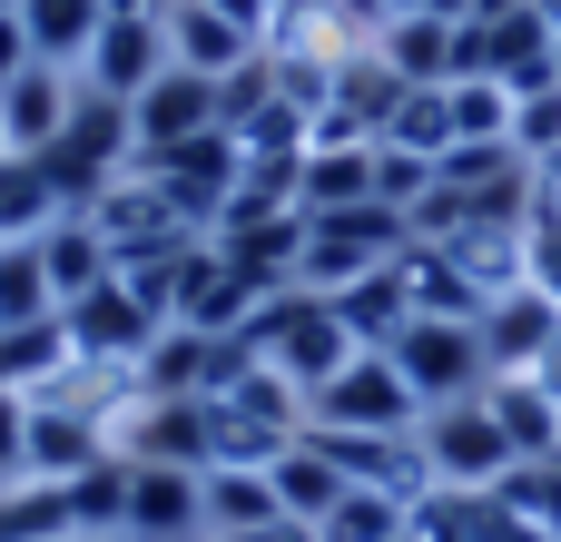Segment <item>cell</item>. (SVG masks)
<instances>
[{"label":"cell","instance_id":"6da1fadb","mask_svg":"<svg viewBox=\"0 0 561 542\" xmlns=\"http://www.w3.org/2000/svg\"><path fill=\"white\" fill-rule=\"evenodd\" d=\"M256 365H276L296 395H316L325 375H345V355H365L355 336H345V316H335V296H316V286H286V296H266L256 316H247V336H237Z\"/></svg>","mask_w":561,"mask_h":542},{"label":"cell","instance_id":"7a4b0ae2","mask_svg":"<svg viewBox=\"0 0 561 542\" xmlns=\"http://www.w3.org/2000/svg\"><path fill=\"white\" fill-rule=\"evenodd\" d=\"M39 168H49L59 207H99V197L138 168V128H128V109L99 99V89H79V99H69V128L39 148Z\"/></svg>","mask_w":561,"mask_h":542},{"label":"cell","instance_id":"3957f363","mask_svg":"<svg viewBox=\"0 0 561 542\" xmlns=\"http://www.w3.org/2000/svg\"><path fill=\"white\" fill-rule=\"evenodd\" d=\"M59 336H69V375L118 385V375H138V355L158 346V316L108 276V286H89V296H69V306H59ZM69 375H59V385H69Z\"/></svg>","mask_w":561,"mask_h":542},{"label":"cell","instance_id":"277c9868","mask_svg":"<svg viewBox=\"0 0 561 542\" xmlns=\"http://www.w3.org/2000/svg\"><path fill=\"white\" fill-rule=\"evenodd\" d=\"M414 444H424V464H434V494H503V474L523 464V454H513V434L493 425V405H483V395L434 405V415L414 425Z\"/></svg>","mask_w":561,"mask_h":542},{"label":"cell","instance_id":"5b68a950","mask_svg":"<svg viewBox=\"0 0 561 542\" xmlns=\"http://www.w3.org/2000/svg\"><path fill=\"white\" fill-rule=\"evenodd\" d=\"M306 425H325V434H414L424 405L394 375V355H345V375H325L306 395Z\"/></svg>","mask_w":561,"mask_h":542},{"label":"cell","instance_id":"8992f818","mask_svg":"<svg viewBox=\"0 0 561 542\" xmlns=\"http://www.w3.org/2000/svg\"><path fill=\"white\" fill-rule=\"evenodd\" d=\"M394 375L414 385V405H424V415H434V405H463V395H483V385H493L483 336H473V326H454V316H414V326H404V346H394Z\"/></svg>","mask_w":561,"mask_h":542},{"label":"cell","instance_id":"52a82bcc","mask_svg":"<svg viewBox=\"0 0 561 542\" xmlns=\"http://www.w3.org/2000/svg\"><path fill=\"white\" fill-rule=\"evenodd\" d=\"M266 306V286L207 237V247H187V267H178V286H168V326H187V336H247V316Z\"/></svg>","mask_w":561,"mask_h":542},{"label":"cell","instance_id":"ba28073f","mask_svg":"<svg viewBox=\"0 0 561 542\" xmlns=\"http://www.w3.org/2000/svg\"><path fill=\"white\" fill-rule=\"evenodd\" d=\"M89 464H108V434H99V405L49 385L30 395V484H79Z\"/></svg>","mask_w":561,"mask_h":542},{"label":"cell","instance_id":"9c48e42d","mask_svg":"<svg viewBox=\"0 0 561 542\" xmlns=\"http://www.w3.org/2000/svg\"><path fill=\"white\" fill-rule=\"evenodd\" d=\"M128 542H207V474L187 464H128Z\"/></svg>","mask_w":561,"mask_h":542},{"label":"cell","instance_id":"30bf717a","mask_svg":"<svg viewBox=\"0 0 561 542\" xmlns=\"http://www.w3.org/2000/svg\"><path fill=\"white\" fill-rule=\"evenodd\" d=\"M168 69V20H99V39H89V59H79V89H99V99H138L148 79Z\"/></svg>","mask_w":561,"mask_h":542},{"label":"cell","instance_id":"8fae6325","mask_svg":"<svg viewBox=\"0 0 561 542\" xmlns=\"http://www.w3.org/2000/svg\"><path fill=\"white\" fill-rule=\"evenodd\" d=\"M128 128H138V158L148 148H178V138H207L217 128V79H197V69H158L138 99H128Z\"/></svg>","mask_w":561,"mask_h":542},{"label":"cell","instance_id":"7c38bea8","mask_svg":"<svg viewBox=\"0 0 561 542\" xmlns=\"http://www.w3.org/2000/svg\"><path fill=\"white\" fill-rule=\"evenodd\" d=\"M473 336H483V365H493V375H533L542 346L561 336V306L542 296V286H503V296L473 316Z\"/></svg>","mask_w":561,"mask_h":542},{"label":"cell","instance_id":"4fadbf2b","mask_svg":"<svg viewBox=\"0 0 561 542\" xmlns=\"http://www.w3.org/2000/svg\"><path fill=\"white\" fill-rule=\"evenodd\" d=\"M69 99H79V69H59V59H30V69L0 89V138H10L20 158H39V148L69 128Z\"/></svg>","mask_w":561,"mask_h":542},{"label":"cell","instance_id":"5bb4252c","mask_svg":"<svg viewBox=\"0 0 561 542\" xmlns=\"http://www.w3.org/2000/svg\"><path fill=\"white\" fill-rule=\"evenodd\" d=\"M266 39L247 30V20H227V10H207V0H178L168 10V59L178 69H197V79H227L237 59H256Z\"/></svg>","mask_w":561,"mask_h":542},{"label":"cell","instance_id":"9a60e30c","mask_svg":"<svg viewBox=\"0 0 561 542\" xmlns=\"http://www.w3.org/2000/svg\"><path fill=\"white\" fill-rule=\"evenodd\" d=\"M454 30H463V20H434V10H394V20L375 30V49H385V69H394L404 89H454Z\"/></svg>","mask_w":561,"mask_h":542},{"label":"cell","instance_id":"2e32d148","mask_svg":"<svg viewBox=\"0 0 561 542\" xmlns=\"http://www.w3.org/2000/svg\"><path fill=\"white\" fill-rule=\"evenodd\" d=\"M483 405H493V425L513 434L523 464H552V454H561V395L542 385V375H493Z\"/></svg>","mask_w":561,"mask_h":542},{"label":"cell","instance_id":"e0dca14e","mask_svg":"<svg viewBox=\"0 0 561 542\" xmlns=\"http://www.w3.org/2000/svg\"><path fill=\"white\" fill-rule=\"evenodd\" d=\"M30 247H39V267H49V296H59V306H69V296H89V286H108V276H118V247H108V237H99V227H89V217H79V207H69V217H59V227H39V237H30Z\"/></svg>","mask_w":561,"mask_h":542},{"label":"cell","instance_id":"ac0fdd59","mask_svg":"<svg viewBox=\"0 0 561 542\" xmlns=\"http://www.w3.org/2000/svg\"><path fill=\"white\" fill-rule=\"evenodd\" d=\"M266 484H276V513H296V523H316V533H325V513H335V504L355 494V484L335 474V454H325L316 434H296V444H286V454L266 464Z\"/></svg>","mask_w":561,"mask_h":542},{"label":"cell","instance_id":"d6986e66","mask_svg":"<svg viewBox=\"0 0 561 542\" xmlns=\"http://www.w3.org/2000/svg\"><path fill=\"white\" fill-rule=\"evenodd\" d=\"M335 316H345V336H355L365 355H394V346H404V326H414L404 267H375V276H355V286L335 296Z\"/></svg>","mask_w":561,"mask_h":542},{"label":"cell","instance_id":"ffe728a7","mask_svg":"<svg viewBox=\"0 0 561 542\" xmlns=\"http://www.w3.org/2000/svg\"><path fill=\"white\" fill-rule=\"evenodd\" d=\"M394 267H404V296H414V316H454V326H473V316H483V286H473L463 267H454V247L414 237V247H404Z\"/></svg>","mask_w":561,"mask_h":542},{"label":"cell","instance_id":"44dd1931","mask_svg":"<svg viewBox=\"0 0 561 542\" xmlns=\"http://www.w3.org/2000/svg\"><path fill=\"white\" fill-rule=\"evenodd\" d=\"M59 217H69V207H59L49 168L10 148V158H0V247H30V237H39V227H59Z\"/></svg>","mask_w":561,"mask_h":542},{"label":"cell","instance_id":"7402d4cb","mask_svg":"<svg viewBox=\"0 0 561 542\" xmlns=\"http://www.w3.org/2000/svg\"><path fill=\"white\" fill-rule=\"evenodd\" d=\"M99 20H108V0H20L30 49H39V59H59V69H79V59H89Z\"/></svg>","mask_w":561,"mask_h":542},{"label":"cell","instance_id":"603a6c76","mask_svg":"<svg viewBox=\"0 0 561 542\" xmlns=\"http://www.w3.org/2000/svg\"><path fill=\"white\" fill-rule=\"evenodd\" d=\"M256 523H276V484H266V464H207V533H256Z\"/></svg>","mask_w":561,"mask_h":542},{"label":"cell","instance_id":"cb8c5ba5","mask_svg":"<svg viewBox=\"0 0 561 542\" xmlns=\"http://www.w3.org/2000/svg\"><path fill=\"white\" fill-rule=\"evenodd\" d=\"M59 504H69V533H118L128 523V464L108 454V464H89L79 484H49Z\"/></svg>","mask_w":561,"mask_h":542},{"label":"cell","instance_id":"d4e9b609","mask_svg":"<svg viewBox=\"0 0 561 542\" xmlns=\"http://www.w3.org/2000/svg\"><path fill=\"white\" fill-rule=\"evenodd\" d=\"M385 148L444 158V148H454V89H404V99H394V118H385Z\"/></svg>","mask_w":561,"mask_h":542},{"label":"cell","instance_id":"484cf974","mask_svg":"<svg viewBox=\"0 0 561 542\" xmlns=\"http://www.w3.org/2000/svg\"><path fill=\"white\" fill-rule=\"evenodd\" d=\"M0 326H59V296H49L39 247H0Z\"/></svg>","mask_w":561,"mask_h":542},{"label":"cell","instance_id":"4316f807","mask_svg":"<svg viewBox=\"0 0 561 542\" xmlns=\"http://www.w3.org/2000/svg\"><path fill=\"white\" fill-rule=\"evenodd\" d=\"M394 533H414V504H394V494H345L335 513H325V542H394Z\"/></svg>","mask_w":561,"mask_h":542},{"label":"cell","instance_id":"83f0119b","mask_svg":"<svg viewBox=\"0 0 561 542\" xmlns=\"http://www.w3.org/2000/svg\"><path fill=\"white\" fill-rule=\"evenodd\" d=\"M256 109H276V49H256V59H237L227 79H217V128L237 138Z\"/></svg>","mask_w":561,"mask_h":542},{"label":"cell","instance_id":"f1b7e54d","mask_svg":"<svg viewBox=\"0 0 561 542\" xmlns=\"http://www.w3.org/2000/svg\"><path fill=\"white\" fill-rule=\"evenodd\" d=\"M454 138H513V89L503 79H454Z\"/></svg>","mask_w":561,"mask_h":542},{"label":"cell","instance_id":"f546056e","mask_svg":"<svg viewBox=\"0 0 561 542\" xmlns=\"http://www.w3.org/2000/svg\"><path fill=\"white\" fill-rule=\"evenodd\" d=\"M424 188H434V158H414V148H385V138H375V197H385V207H414Z\"/></svg>","mask_w":561,"mask_h":542},{"label":"cell","instance_id":"4dcf8cb0","mask_svg":"<svg viewBox=\"0 0 561 542\" xmlns=\"http://www.w3.org/2000/svg\"><path fill=\"white\" fill-rule=\"evenodd\" d=\"M30 484V395H0V494Z\"/></svg>","mask_w":561,"mask_h":542},{"label":"cell","instance_id":"1f68e13d","mask_svg":"<svg viewBox=\"0 0 561 542\" xmlns=\"http://www.w3.org/2000/svg\"><path fill=\"white\" fill-rule=\"evenodd\" d=\"M30 59H39V49H30V30H20V10H0V89H10V79H20Z\"/></svg>","mask_w":561,"mask_h":542},{"label":"cell","instance_id":"d6a6232c","mask_svg":"<svg viewBox=\"0 0 561 542\" xmlns=\"http://www.w3.org/2000/svg\"><path fill=\"white\" fill-rule=\"evenodd\" d=\"M237 542H325L316 523H296V513H276V523H256V533H237Z\"/></svg>","mask_w":561,"mask_h":542},{"label":"cell","instance_id":"836d02e7","mask_svg":"<svg viewBox=\"0 0 561 542\" xmlns=\"http://www.w3.org/2000/svg\"><path fill=\"white\" fill-rule=\"evenodd\" d=\"M207 10H227V20H247L256 39H266V20H276V0H207Z\"/></svg>","mask_w":561,"mask_h":542},{"label":"cell","instance_id":"e575fe53","mask_svg":"<svg viewBox=\"0 0 561 542\" xmlns=\"http://www.w3.org/2000/svg\"><path fill=\"white\" fill-rule=\"evenodd\" d=\"M513 10H533V0H473L463 20H473V30H493V20H513Z\"/></svg>","mask_w":561,"mask_h":542},{"label":"cell","instance_id":"d590c367","mask_svg":"<svg viewBox=\"0 0 561 542\" xmlns=\"http://www.w3.org/2000/svg\"><path fill=\"white\" fill-rule=\"evenodd\" d=\"M108 10H118V20H168L178 0H108Z\"/></svg>","mask_w":561,"mask_h":542},{"label":"cell","instance_id":"8d00e7d4","mask_svg":"<svg viewBox=\"0 0 561 542\" xmlns=\"http://www.w3.org/2000/svg\"><path fill=\"white\" fill-rule=\"evenodd\" d=\"M533 375H542V385H552V395H561V336H552V346H542V365H533Z\"/></svg>","mask_w":561,"mask_h":542},{"label":"cell","instance_id":"74e56055","mask_svg":"<svg viewBox=\"0 0 561 542\" xmlns=\"http://www.w3.org/2000/svg\"><path fill=\"white\" fill-rule=\"evenodd\" d=\"M0 395H20V385H10V326H0Z\"/></svg>","mask_w":561,"mask_h":542},{"label":"cell","instance_id":"f35d334b","mask_svg":"<svg viewBox=\"0 0 561 542\" xmlns=\"http://www.w3.org/2000/svg\"><path fill=\"white\" fill-rule=\"evenodd\" d=\"M69 542H128V533H69Z\"/></svg>","mask_w":561,"mask_h":542},{"label":"cell","instance_id":"ab89813d","mask_svg":"<svg viewBox=\"0 0 561 542\" xmlns=\"http://www.w3.org/2000/svg\"><path fill=\"white\" fill-rule=\"evenodd\" d=\"M394 542H424V533H394Z\"/></svg>","mask_w":561,"mask_h":542},{"label":"cell","instance_id":"60d3db41","mask_svg":"<svg viewBox=\"0 0 561 542\" xmlns=\"http://www.w3.org/2000/svg\"><path fill=\"white\" fill-rule=\"evenodd\" d=\"M0 10H20V0H0Z\"/></svg>","mask_w":561,"mask_h":542},{"label":"cell","instance_id":"b9f144b4","mask_svg":"<svg viewBox=\"0 0 561 542\" xmlns=\"http://www.w3.org/2000/svg\"><path fill=\"white\" fill-rule=\"evenodd\" d=\"M0 158H10V138H0Z\"/></svg>","mask_w":561,"mask_h":542},{"label":"cell","instance_id":"7bdbcfd3","mask_svg":"<svg viewBox=\"0 0 561 542\" xmlns=\"http://www.w3.org/2000/svg\"><path fill=\"white\" fill-rule=\"evenodd\" d=\"M552 474H561V454H552Z\"/></svg>","mask_w":561,"mask_h":542},{"label":"cell","instance_id":"ee69618b","mask_svg":"<svg viewBox=\"0 0 561 542\" xmlns=\"http://www.w3.org/2000/svg\"><path fill=\"white\" fill-rule=\"evenodd\" d=\"M207 542H227V533H207Z\"/></svg>","mask_w":561,"mask_h":542}]
</instances>
